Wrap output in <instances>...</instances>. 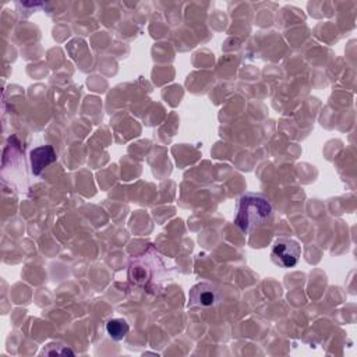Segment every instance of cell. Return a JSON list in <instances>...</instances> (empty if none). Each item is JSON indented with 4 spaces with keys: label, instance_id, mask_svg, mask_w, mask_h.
Here are the masks:
<instances>
[{
    "label": "cell",
    "instance_id": "obj_6",
    "mask_svg": "<svg viewBox=\"0 0 357 357\" xmlns=\"http://www.w3.org/2000/svg\"><path fill=\"white\" fill-rule=\"evenodd\" d=\"M42 353L47 354V356H74V351L68 346H63V344H59V343H53V344L46 346L42 350Z\"/></svg>",
    "mask_w": 357,
    "mask_h": 357
},
{
    "label": "cell",
    "instance_id": "obj_5",
    "mask_svg": "<svg viewBox=\"0 0 357 357\" xmlns=\"http://www.w3.org/2000/svg\"><path fill=\"white\" fill-rule=\"evenodd\" d=\"M106 332L113 340H121L128 335L130 325L127 324L126 319L113 318L106 322Z\"/></svg>",
    "mask_w": 357,
    "mask_h": 357
},
{
    "label": "cell",
    "instance_id": "obj_1",
    "mask_svg": "<svg viewBox=\"0 0 357 357\" xmlns=\"http://www.w3.org/2000/svg\"><path fill=\"white\" fill-rule=\"evenodd\" d=\"M272 215L271 202L259 194H244L240 198L237 213L234 218L236 226L245 233L262 226Z\"/></svg>",
    "mask_w": 357,
    "mask_h": 357
},
{
    "label": "cell",
    "instance_id": "obj_4",
    "mask_svg": "<svg viewBox=\"0 0 357 357\" xmlns=\"http://www.w3.org/2000/svg\"><path fill=\"white\" fill-rule=\"evenodd\" d=\"M56 160V152L50 145H42L31 151L32 173L39 174L46 166Z\"/></svg>",
    "mask_w": 357,
    "mask_h": 357
},
{
    "label": "cell",
    "instance_id": "obj_2",
    "mask_svg": "<svg viewBox=\"0 0 357 357\" xmlns=\"http://www.w3.org/2000/svg\"><path fill=\"white\" fill-rule=\"evenodd\" d=\"M301 254V247L298 241L293 238L280 237L273 243L272 247V259L275 264L283 266V268H291L298 262Z\"/></svg>",
    "mask_w": 357,
    "mask_h": 357
},
{
    "label": "cell",
    "instance_id": "obj_3",
    "mask_svg": "<svg viewBox=\"0 0 357 357\" xmlns=\"http://www.w3.org/2000/svg\"><path fill=\"white\" fill-rule=\"evenodd\" d=\"M222 301V294L219 289L211 283L201 282L191 287L188 293V304L191 307L209 308L215 307Z\"/></svg>",
    "mask_w": 357,
    "mask_h": 357
}]
</instances>
